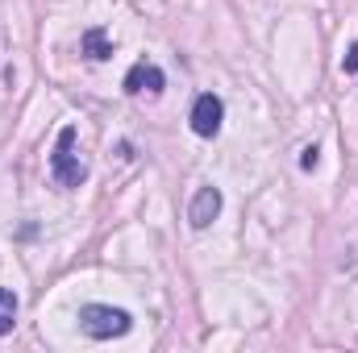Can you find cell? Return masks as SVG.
Returning <instances> with one entry per match:
<instances>
[{
    "mask_svg": "<svg viewBox=\"0 0 358 353\" xmlns=\"http://www.w3.org/2000/svg\"><path fill=\"white\" fill-rule=\"evenodd\" d=\"M80 329L88 333L92 341H113V337H125V333L134 329V320H129V312H121V308L88 303V308H80Z\"/></svg>",
    "mask_w": 358,
    "mask_h": 353,
    "instance_id": "1",
    "label": "cell"
},
{
    "mask_svg": "<svg viewBox=\"0 0 358 353\" xmlns=\"http://www.w3.org/2000/svg\"><path fill=\"white\" fill-rule=\"evenodd\" d=\"M50 175L59 179V187H80L88 179V167L76 154V125L59 129V142H55V154H50Z\"/></svg>",
    "mask_w": 358,
    "mask_h": 353,
    "instance_id": "2",
    "label": "cell"
},
{
    "mask_svg": "<svg viewBox=\"0 0 358 353\" xmlns=\"http://www.w3.org/2000/svg\"><path fill=\"white\" fill-rule=\"evenodd\" d=\"M221 117H225V104H221L213 91L196 96V104H192V129H196L200 137H213V133L221 129Z\"/></svg>",
    "mask_w": 358,
    "mask_h": 353,
    "instance_id": "3",
    "label": "cell"
},
{
    "mask_svg": "<svg viewBox=\"0 0 358 353\" xmlns=\"http://www.w3.org/2000/svg\"><path fill=\"white\" fill-rule=\"evenodd\" d=\"M163 84H167V80H163V71H159L155 63H146V59H142V63H134V67L125 71V84H121V88L129 91V96H142V91L159 96Z\"/></svg>",
    "mask_w": 358,
    "mask_h": 353,
    "instance_id": "4",
    "label": "cell"
},
{
    "mask_svg": "<svg viewBox=\"0 0 358 353\" xmlns=\"http://www.w3.org/2000/svg\"><path fill=\"white\" fill-rule=\"evenodd\" d=\"M217 212H221V191L217 187H200L192 208H187V220H192V229H208L217 220Z\"/></svg>",
    "mask_w": 358,
    "mask_h": 353,
    "instance_id": "5",
    "label": "cell"
},
{
    "mask_svg": "<svg viewBox=\"0 0 358 353\" xmlns=\"http://www.w3.org/2000/svg\"><path fill=\"white\" fill-rule=\"evenodd\" d=\"M80 50H84L88 59H96V63L113 59V42H108V33H104L100 25H92V29H84V38H80Z\"/></svg>",
    "mask_w": 358,
    "mask_h": 353,
    "instance_id": "6",
    "label": "cell"
},
{
    "mask_svg": "<svg viewBox=\"0 0 358 353\" xmlns=\"http://www.w3.org/2000/svg\"><path fill=\"white\" fill-rule=\"evenodd\" d=\"M13 324H17V295L8 287H0V337L13 333Z\"/></svg>",
    "mask_w": 358,
    "mask_h": 353,
    "instance_id": "7",
    "label": "cell"
},
{
    "mask_svg": "<svg viewBox=\"0 0 358 353\" xmlns=\"http://www.w3.org/2000/svg\"><path fill=\"white\" fill-rule=\"evenodd\" d=\"M342 71H346V75H355V71H358V42L346 50V59H342Z\"/></svg>",
    "mask_w": 358,
    "mask_h": 353,
    "instance_id": "8",
    "label": "cell"
},
{
    "mask_svg": "<svg viewBox=\"0 0 358 353\" xmlns=\"http://www.w3.org/2000/svg\"><path fill=\"white\" fill-rule=\"evenodd\" d=\"M300 167H304V171H313V167H317V146H308V150H304V158H300Z\"/></svg>",
    "mask_w": 358,
    "mask_h": 353,
    "instance_id": "9",
    "label": "cell"
}]
</instances>
